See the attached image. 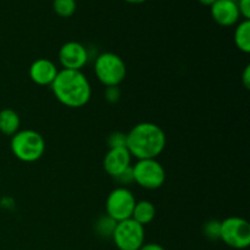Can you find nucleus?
<instances>
[{"label": "nucleus", "instance_id": "nucleus-1", "mask_svg": "<svg viewBox=\"0 0 250 250\" xmlns=\"http://www.w3.org/2000/svg\"><path fill=\"white\" fill-rule=\"evenodd\" d=\"M166 146L165 132L158 125L142 122L136 125L127 133L126 148L129 154L138 160L155 159L160 155Z\"/></svg>", "mask_w": 250, "mask_h": 250}, {"label": "nucleus", "instance_id": "nucleus-2", "mask_svg": "<svg viewBox=\"0 0 250 250\" xmlns=\"http://www.w3.org/2000/svg\"><path fill=\"white\" fill-rule=\"evenodd\" d=\"M51 89L56 99L68 107H82L89 102L92 89L89 81L81 71L62 70L58 72Z\"/></svg>", "mask_w": 250, "mask_h": 250}, {"label": "nucleus", "instance_id": "nucleus-3", "mask_svg": "<svg viewBox=\"0 0 250 250\" xmlns=\"http://www.w3.org/2000/svg\"><path fill=\"white\" fill-rule=\"evenodd\" d=\"M45 150V142L38 132L33 129L20 131L12 136L11 151L19 160L33 163L39 160Z\"/></svg>", "mask_w": 250, "mask_h": 250}, {"label": "nucleus", "instance_id": "nucleus-4", "mask_svg": "<svg viewBox=\"0 0 250 250\" xmlns=\"http://www.w3.org/2000/svg\"><path fill=\"white\" fill-rule=\"evenodd\" d=\"M95 75L106 87H117L126 77V65L114 53L100 54L95 60Z\"/></svg>", "mask_w": 250, "mask_h": 250}, {"label": "nucleus", "instance_id": "nucleus-5", "mask_svg": "<svg viewBox=\"0 0 250 250\" xmlns=\"http://www.w3.org/2000/svg\"><path fill=\"white\" fill-rule=\"evenodd\" d=\"M220 239L233 249L248 248L250 246V225L242 217H227L221 221Z\"/></svg>", "mask_w": 250, "mask_h": 250}, {"label": "nucleus", "instance_id": "nucleus-6", "mask_svg": "<svg viewBox=\"0 0 250 250\" xmlns=\"http://www.w3.org/2000/svg\"><path fill=\"white\" fill-rule=\"evenodd\" d=\"M134 182L146 189H156L164 185L166 178L163 165L155 159H142L132 167Z\"/></svg>", "mask_w": 250, "mask_h": 250}, {"label": "nucleus", "instance_id": "nucleus-7", "mask_svg": "<svg viewBox=\"0 0 250 250\" xmlns=\"http://www.w3.org/2000/svg\"><path fill=\"white\" fill-rule=\"evenodd\" d=\"M144 226L133 219L117 222L112 234L115 246L120 250H139L144 244Z\"/></svg>", "mask_w": 250, "mask_h": 250}, {"label": "nucleus", "instance_id": "nucleus-8", "mask_svg": "<svg viewBox=\"0 0 250 250\" xmlns=\"http://www.w3.org/2000/svg\"><path fill=\"white\" fill-rule=\"evenodd\" d=\"M136 199L131 190L119 187L112 190L106 199V215L116 222L131 219Z\"/></svg>", "mask_w": 250, "mask_h": 250}, {"label": "nucleus", "instance_id": "nucleus-9", "mask_svg": "<svg viewBox=\"0 0 250 250\" xmlns=\"http://www.w3.org/2000/svg\"><path fill=\"white\" fill-rule=\"evenodd\" d=\"M59 60L63 70L81 71L88 61V51L78 42H67L60 48Z\"/></svg>", "mask_w": 250, "mask_h": 250}, {"label": "nucleus", "instance_id": "nucleus-10", "mask_svg": "<svg viewBox=\"0 0 250 250\" xmlns=\"http://www.w3.org/2000/svg\"><path fill=\"white\" fill-rule=\"evenodd\" d=\"M131 158L132 155L126 146L111 148L104 156V170L115 178L125 170L131 167Z\"/></svg>", "mask_w": 250, "mask_h": 250}, {"label": "nucleus", "instance_id": "nucleus-11", "mask_svg": "<svg viewBox=\"0 0 250 250\" xmlns=\"http://www.w3.org/2000/svg\"><path fill=\"white\" fill-rule=\"evenodd\" d=\"M211 16L220 26H233L239 19V10L234 0H216L211 5Z\"/></svg>", "mask_w": 250, "mask_h": 250}, {"label": "nucleus", "instance_id": "nucleus-12", "mask_svg": "<svg viewBox=\"0 0 250 250\" xmlns=\"http://www.w3.org/2000/svg\"><path fill=\"white\" fill-rule=\"evenodd\" d=\"M58 72L55 63L48 59H38L29 67V77L39 85H51Z\"/></svg>", "mask_w": 250, "mask_h": 250}, {"label": "nucleus", "instance_id": "nucleus-13", "mask_svg": "<svg viewBox=\"0 0 250 250\" xmlns=\"http://www.w3.org/2000/svg\"><path fill=\"white\" fill-rule=\"evenodd\" d=\"M20 116L15 110L4 109L0 111V132L5 136H14L19 132Z\"/></svg>", "mask_w": 250, "mask_h": 250}, {"label": "nucleus", "instance_id": "nucleus-14", "mask_svg": "<svg viewBox=\"0 0 250 250\" xmlns=\"http://www.w3.org/2000/svg\"><path fill=\"white\" fill-rule=\"evenodd\" d=\"M155 207L150 202H148V200H141V202H136L131 219H133L134 221H137L142 226H144V225H148L153 221L154 217H155Z\"/></svg>", "mask_w": 250, "mask_h": 250}, {"label": "nucleus", "instance_id": "nucleus-15", "mask_svg": "<svg viewBox=\"0 0 250 250\" xmlns=\"http://www.w3.org/2000/svg\"><path fill=\"white\" fill-rule=\"evenodd\" d=\"M234 43L243 53L250 51V21L244 20L237 26L234 31Z\"/></svg>", "mask_w": 250, "mask_h": 250}, {"label": "nucleus", "instance_id": "nucleus-16", "mask_svg": "<svg viewBox=\"0 0 250 250\" xmlns=\"http://www.w3.org/2000/svg\"><path fill=\"white\" fill-rule=\"evenodd\" d=\"M116 225L117 222L115 220H112L111 217L105 215V216H100L95 221L94 231L102 238H112V234H114Z\"/></svg>", "mask_w": 250, "mask_h": 250}, {"label": "nucleus", "instance_id": "nucleus-17", "mask_svg": "<svg viewBox=\"0 0 250 250\" xmlns=\"http://www.w3.org/2000/svg\"><path fill=\"white\" fill-rule=\"evenodd\" d=\"M53 7L59 16L70 17L75 14L77 4L76 0H54Z\"/></svg>", "mask_w": 250, "mask_h": 250}, {"label": "nucleus", "instance_id": "nucleus-18", "mask_svg": "<svg viewBox=\"0 0 250 250\" xmlns=\"http://www.w3.org/2000/svg\"><path fill=\"white\" fill-rule=\"evenodd\" d=\"M220 231H221V222L217 220H209L203 226V233L210 241L220 239Z\"/></svg>", "mask_w": 250, "mask_h": 250}, {"label": "nucleus", "instance_id": "nucleus-19", "mask_svg": "<svg viewBox=\"0 0 250 250\" xmlns=\"http://www.w3.org/2000/svg\"><path fill=\"white\" fill-rule=\"evenodd\" d=\"M126 139L127 134L122 133V132H114L107 138V144H109L110 149L122 148V146H126Z\"/></svg>", "mask_w": 250, "mask_h": 250}, {"label": "nucleus", "instance_id": "nucleus-20", "mask_svg": "<svg viewBox=\"0 0 250 250\" xmlns=\"http://www.w3.org/2000/svg\"><path fill=\"white\" fill-rule=\"evenodd\" d=\"M115 180L122 186H126V185H131L132 182H134V178H133V171H132V166L128 167L127 170H125L124 172L120 173L119 176L115 177Z\"/></svg>", "mask_w": 250, "mask_h": 250}, {"label": "nucleus", "instance_id": "nucleus-21", "mask_svg": "<svg viewBox=\"0 0 250 250\" xmlns=\"http://www.w3.org/2000/svg\"><path fill=\"white\" fill-rule=\"evenodd\" d=\"M239 15L244 17V20L250 19V0H237Z\"/></svg>", "mask_w": 250, "mask_h": 250}, {"label": "nucleus", "instance_id": "nucleus-22", "mask_svg": "<svg viewBox=\"0 0 250 250\" xmlns=\"http://www.w3.org/2000/svg\"><path fill=\"white\" fill-rule=\"evenodd\" d=\"M105 99L109 103H116L120 99L119 87H107L105 90Z\"/></svg>", "mask_w": 250, "mask_h": 250}, {"label": "nucleus", "instance_id": "nucleus-23", "mask_svg": "<svg viewBox=\"0 0 250 250\" xmlns=\"http://www.w3.org/2000/svg\"><path fill=\"white\" fill-rule=\"evenodd\" d=\"M139 250H165V248L158 243H146L143 244Z\"/></svg>", "mask_w": 250, "mask_h": 250}, {"label": "nucleus", "instance_id": "nucleus-24", "mask_svg": "<svg viewBox=\"0 0 250 250\" xmlns=\"http://www.w3.org/2000/svg\"><path fill=\"white\" fill-rule=\"evenodd\" d=\"M243 84L247 89L250 87V66H247L243 72Z\"/></svg>", "mask_w": 250, "mask_h": 250}, {"label": "nucleus", "instance_id": "nucleus-25", "mask_svg": "<svg viewBox=\"0 0 250 250\" xmlns=\"http://www.w3.org/2000/svg\"><path fill=\"white\" fill-rule=\"evenodd\" d=\"M199 2H202L203 5H207V6H211L216 0H198Z\"/></svg>", "mask_w": 250, "mask_h": 250}, {"label": "nucleus", "instance_id": "nucleus-26", "mask_svg": "<svg viewBox=\"0 0 250 250\" xmlns=\"http://www.w3.org/2000/svg\"><path fill=\"white\" fill-rule=\"evenodd\" d=\"M127 2H131V4H142V2L146 1V0H125Z\"/></svg>", "mask_w": 250, "mask_h": 250}, {"label": "nucleus", "instance_id": "nucleus-27", "mask_svg": "<svg viewBox=\"0 0 250 250\" xmlns=\"http://www.w3.org/2000/svg\"><path fill=\"white\" fill-rule=\"evenodd\" d=\"M234 1H237V0H234Z\"/></svg>", "mask_w": 250, "mask_h": 250}]
</instances>
